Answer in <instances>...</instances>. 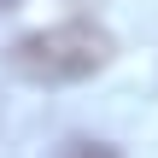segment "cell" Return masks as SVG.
Masks as SVG:
<instances>
[{"label": "cell", "instance_id": "2", "mask_svg": "<svg viewBox=\"0 0 158 158\" xmlns=\"http://www.w3.org/2000/svg\"><path fill=\"white\" fill-rule=\"evenodd\" d=\"M53 158H123V152H117L111 141H88V135H70V141H64V147H59Z\"/></svg>", "mask_w": 158, "mask_h": 158}, {"label": "cell", "instance_id": "1", "mask_svg": "<svg viewBox=\"0 0 158 158\" xmlns=\"http://www.w3.org/2000/svg\"><path fill=\"white\" fill-rule=\"evenodd\" d=\"M111 35L100 29V23H88V18H64V23H47V29H29V35H18L6 53H0V64L18 76V82H29V88H70V82H88V76H100L106 64H111Z\"/></svg>", "mask_w": 158, "mask_h": 158}, {"label": "cell", "instance_id": "3", "mask_svg": "<svg viewBox=\"0 0 158 158\" xmlns=\"http://www.w3.org/2000/svg\"><path fill=\"white\" fill-rule=\"evenodd\" d=\"M18 6H23V0H0V12H18Z\"/></svg>", "mask_w": 158, "mask_h": 158}]
</instances>
